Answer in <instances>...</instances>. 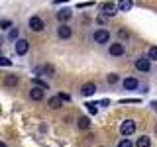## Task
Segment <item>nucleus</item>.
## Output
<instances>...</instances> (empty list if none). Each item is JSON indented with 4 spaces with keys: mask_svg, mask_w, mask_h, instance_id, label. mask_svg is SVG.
I'll list each match as a JSON object with an SVG mask.
<instances>
[{
    "mask_svg": "<svg viewBox=\"0 0 157 147\" xmlns=\"http://www.w3.org/2000/svg\"><path fill=\"white\" fill-rule=\"evenodd\" d=\"M92 39L98 45H104V43H110V32L106 28H98L94 33H92Z\"/></svg>",
    "mask_w": 157,
    "mask_h": 147,
    "instance_id": "f257e3e1",
    "label": "nucleus"
},
{
    "mask_svg": "<svg viewBox=\"0 0 157 147\" xmlns=\"http://www.w3.org/2000/svg\"><path fill=\"white\" fill-rule=\"evenodd\" d=\"M108 53H110L112 57H122L126 53V47L122 41H116V43H110V47H108Z\"/></svg>",
    "mask_w": 157,
    "mask_h": 147,
    "instance_id": "f03ea898",
    "label": "nucleus"
},
{
    "mask_svg": "<svg viewBox=\"0 0 157 147\" xmlns=\"http://www.w3.org/2000/svg\"><path fill=\"white\" fill-rule=\"evenodd\" d=\"M28 26H29L32 32H43L45 24H43V20L39 18V16H32V18H29V22H28Z\"/></svg>",
    "mask_w": 157,
    "mask_h": 147,
    "instance_id": "7ed1b4c3",
    "label": "nucleus"
},
{
    "mask_svg": "<svg viewBox=\"0 0 157 147\" xmlns=\"http://www.w3.org/2000/svg\"><path fill=\"white\" fill-rule=\"evenodd\" d=\"M136 131V122L134 120H124L120 126V134L122 135H132Z\"/></svg>",
    "mask_w": 157,
    "mask_h": 147,
    "instance_id": "20e7f679",
    "label": "nucleus"
},
{
    "mask_svg": "<svg viewBox=\"0 0 157 147\" xmlns=\"http://www.w3.org/2000/svg\"><path fill=\"white\" fill-rule=\"evenodd\" d=\"M100 8H102V16H106V18H112L114 14H118V6H116V2H104Z\"/></svg>",
    "mask_w": 157,
    "mask_h": 147,
    "instance_id": "39448f33",
    "label": "nucleus"
},
{
    "mask_svg": "<svg viewBox=\"0 0 157 147\" xmlns=\"http://www.w3.org/2000/svg\"><path fill=\"white\" fill-rule=\"evenodd\" d=\"M134 65H136V69H137V71H141V73H147V71L151 69V61H149L147 57H137Z\"/></svg>",
    "mask_w": 157,
    "mask_h": 147,
    "instance_id": "423d86ee",
    "label": "nucleus"
},
{
    "mask_svg": "<svg viewBox=\"0 0 157 147\" xmlns=\"http://www.w3.org/2000/svg\"><path fill=\"white\" fill-rule=\"evenodd\" d=\"M16 53L18 55H26L28 53V49H29V41L28 39H16Z\"/></svg>",
    "mask_w": 157,
    "mask_h": 147,
    "instance_id": "0eeeda50",
    "label": "nucleus"
},
{
    "mask_svg": "<svg viewBox=\"0 0 157 147\" xmlns=\"http://www.w3.org/2000/svg\"><path fill=\"white\" fill-rule=\"evenodd\" d=\"M57 36L61 37V39H69V37L73 36V28L67 26V24H61V26L57 28Z\"/></svg>",
    "mask_w": 157,
    "mask_h": 147,
    "instance_id": "6e6552de",
    "label": "nucleus"
},
{
    "mask_svg": "<svg viewBox=\"0 0 157 147\" xmlns=\"http://www.w3.org/2000/svg\"><path fill=\"white\" fill-rule=\"evenodd\" d=\"M122 86H124L126 90H136V88L140 86V81H137L136 77H128V78L122 81Z\"/></svg>",
    "mask_w": 157,
    "mask_h": 147,
    "instance_id": "1a4fd4ad",
    "label": "nucleus"
},
{
    "mask_svg": "<svg viewBox=\"0 0 157 147\" xmlns=\"http://www.w3.org/2000/svg\"><path fill=\"white\" fill-rule=\"evenodd\" d=\"M116 6H118V12H130L132 6H134V0H118Z\"/></svg>",
    "mask_w": 157,
    "mask_h": 147,
    "instance_id": "9d476101",
    "label": "nucleus"
},
{
    "mask_svg": "<svg viewBox=\"0 0 157 147\" xmlns=\"http://www.w3.org/2000/svg\"><path fill=\"white\" fill-rule=\"evenodd\" d=\"M94 92H96V85H94V82H86V85L81 86V94L82 96H92Z\"/></svg>",
    "mask_w": 157,
    "mask_h": 147,
    "instance_id": "9b49d317",
    "label": "nucleus"
},
{
    "mask_svg": "<svg viewBox=\"0 0 157 147\" xmlns=\"http://www.w3.org/2000/svg\"><path fill=\"white\" fill-rule=\"evenodd\" d=\"M45 96V90H43V88H39V86H33L32 90H29V98H32V100H41V98Z\"/></svg>",
    "mask_w": 157,
    "mask_h": 147,
    "instance_id": "f8f14e48",
    "label": "nucleus"
},
{
    "mask_svg": "<svg viewBox=\"0 0 157 147\" xmlns=\"http://www.w3.org/2000/svg\"><path fill=\"white\" fill-rule=\"evenodd\" d=\"M71 16H73V12L69 8H63V10H59V12H57V20L61 24H65L67 20H71Z\"/></svg>",
    "mask_w": 157,
    "mask_h": 147,
    "instance_id": "ddd939ff",
    "label": "nucleus"
},
{
    "mask_svg": "<svg viewBox=\"0 0 157 147\" xmlns=\"http://www.w3.org/2000/svg\"><path fill=\"white\" fill-rule=\"evenodd\" d=\"M134 147H151V137H149V135H141V137H137Z\"/></svg>",
    "mask_w": 157,
    "mask_h": 147,
    "instance_id": "4468645a",
    "label": "nucleus"
},
{
    "mask_svg": "<svg viewBox=\"0 0 157 147\" xmlns=\"http://www.w3.org/2000/svg\"><path fill=\"white\" fill-rule=\"evenodd\" d=\"M77 126H78V130H88V127H90V120H88L86 116H81L78 122H77Z\"/></svg>",
    "mask_w": 157,
    "mask_h": 147,
    "instance_id": "2eb2a0df",
    "label": "nucleus"
},
{
    "mask_svg": "<svg viewBox=\"0 0 157 147\" xmlns=\"http://www.w3.org/2000/svg\"><path fill=\"white\" fill-rule=\"evenodd\" d=\"M61 104H63V100L59 96H51V98H49V108H53V110H59Z\"/></svg>",
    "mask_w": 157,
    "mask_h": 147,
    "instance_id": "dca6fc26",
    "label": "nucleus"
},
{
    "mask_svg": "<svg viewBox=\"0 0 157 147\" xmlns=\"http://www.w3.org/2000/svg\"><path fill=\"white\" fill-rule=\"evenodd\" d=\"M18 85V77L16 75H6L4 77V86H16Z\"/></svg>",
    "mask_w": 157,
    "mask_h": 147,
    "instance_id": "f3484780",
    "label": "nucleus"
},
{
    "mask_svg": "<svg viewBox=\"0 0 157 147\" xmlns=\"http://www.w3.org/2000/svg\"><path fill=\"white\" fill-rule=\"evenodd\" d=\"M147 59H149V61H157V45L149 47V51H147Z\"/></svg>",
    "mask_w": 157,
    "mask_h": 147,
    "instance_id": "a211bd4d",
    "label": "nucleus"
},
{
    "mask_svg": "<svg viewBox=\"0 0 157 147\" xmlns=\"http://www.w3.org/2000/svg\"><path fill=\"white\" fill-rule=\"evenodd\" d=\"M33 85L39 86V88H43V90H47V82H43L41 78H33Z\"/></svg>",
    "mask_w": 157,
    "mask_h": 147,
    "instance_id": "6ab92c4d",
    "label": "nucleus"
},
{
    "mask_svg": "<svg viewBox=\"0 0 157 147\" xmlns=\"http://www.w3.org/2000/svg\"><path fill=\"white\" fill-rule=\"evenodd\" d=\"M116 147H134V141H130V139H122Z\"/></svg>",
    "mask_w": 157,
    "mask_h": 147,
    "instance_id": "aec40b11",
    "label": "nucleus"
},
{
    "mask_svg": "<svg viewBox=\"0 0 157 147\" xmlns=\"http://www.w3.org/2000/svg\"><path fill=\"white\" fill-rule=\"evenodd\" d=\"M0 28H2V29L12 28V22H10V20H0Z\"/></svg>",
    "mask_w": 157,
    "mask_h": 147,
    "instance_id": "412c9836",
    "label": "nucleus"
},
{
    "mask_svg": "<svg viewBox=\"0 0 157 147\" xmlns=\"http://www.w3.org/2000/svg\"><path fill=\"white\" fill-rule=\"evenodd\" d=\"M10 65H12V61L8 57H0V67H10Z\"/></svg>",
    "mask_w": 157,
    "mask_h": 147,
    "instance_id": "4be33fe9",
    "label": "nucleus"
},
{
    "mask_svg": "<svg viewBox=\"0 0 157 147\" xmlns=\"http://www.w3.org/2000/svg\"><path fill=\"white\" fill-rule=\"evenodd\" d=\"M86 108H88V114H90V116H94L96 112H98V108H96V104H86Z\"/></svg>",
    "mask_w": 157,
    "mask_h": 147,
    "instance_id": "5701e85b",
    "label": "nucleus"
},
{
    "mask_svg": "<svg viewBox=\"0 0 157 147\" xmlns=\"http://www.w3.org/2000/svg\"><path fill=\"white\" fill-rule=\"evenodd\" d=\"M108 82H110V85H116V82H118V75H114V73L108 75Z\"/></svg>",
    "mask_w": 157,
    "mask_h": 147,
    "instance_id": "b1692460",
    "label": "nucleus"
},
{
    "mask_svg": "<svg viewBox=\"0 0 157 147\" xmlns=\"http://www.w3.org/2000/svg\"><path fill=\"white\" fill-rule=\"evenodd\" d=\"M136 102H140V100H137V98H124L122 104H136Z\"/></svg>",
    "mask_w": 157,
    "mask_h": 147,
    "instance_id": "393cba45",
    "label": "nucleus"
},
{
    "mask_svg": "<svg viewBox=\"0 0 157 147\" xmlns=\"http://www.w3.org/2000/svg\"><path fill=\"white\" fill-rule=\"evenodd\" d=\"M59 98H61V100H71V96H69V94H65V92H61V94H59Z\"/></svg>",
    "mask_w": 157,
    "mask_h": 147,
    "instance_id": "a878e982",
    "label": "nucleus"
},
{
    "mask_svg": "<svg viewBox=\"0 0 157 147\" xmlns=\"http://www.w3.org/2000/svg\"><path fill=\"white\" fill-rule=\"evenodd\" d=\"M10 37L16 39V37H18V29H10Z\"/></svg>",
    "mask_w": 157,
    "mask_h": 147,
    "instance_id": "bb28decb",
    "label": "nucleus"
},
{
    "mask_svg": "<svg viewBox=\"0 0 157 147\" xmlns=\"http://www.w3.org/2000/svg\"><path fill=\"white\" fill-rule=\"evenodd\" d=\"M108 104H110V102H108V100H106V98H104V100H100V102H98V104H96V106H108Z\"/></svg>",
    "mask_w": 157,
    "mask_h": 147,
    "instance_id": "cd10ccee",
    "label": "nucleus"
},
{
    "mask_svg": "<svg viewBox=\"0 0 157 147\" xmlns=\"http://www.w3.org/2000/svg\"><path fill=\"white\" fill-rule=\"evenodd\" d=\"M0 147H6V143H4V141H0Z\"/></svg>",
    "mask_w": 157,
    "mask_h": 147,
    "instance_id": "c85d7f7f",
    "label": "nucleus"
},
{
    "mask_svg": "<svg viewBox=\"0 0 157 147\" xmlns=\"http://www.w3.org/2000/svg\"><path fill=\"white\" fill-rule=\"evenodd\" d=\"M0 41H2V37H0Z\"/></svg>",
    "mask_w": 157,
    "mask_h": 147,
    "instance_id": "c756f323",
    "label": "nucleus"
},
{
    "mask_svg": "<svg viewBox=\"0 0 157 147\" xmlns=\"http://www.w3.org/2000/svg\"><path fill=\"white\" fill-rule=\"evenodd\" d=\"M0 57H2V55H0Z\"/></svg>",
    "mask_w": 157,
    "mask_h": 147,
    "instance_id": "7c9ffc66",
    "label": "nucleus"
}]
</instances>
